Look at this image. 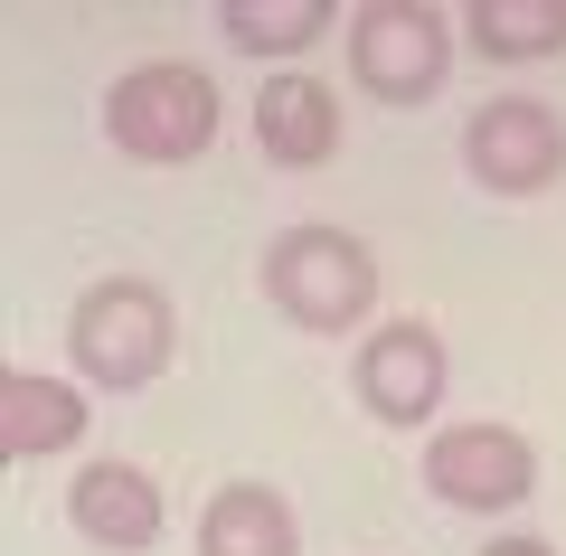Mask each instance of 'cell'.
Wrapping results in <instances>:
<instances>
[{
	"mask_svg": "<svg viewBox=\"0 0 566 556\" xmlns=\"http://www.w3.org/2000/svg\"><path fill=\"white\" fill-rule=\"evenodd\" d=\"M482 556H557V547H547V537H491Z\"/></svg>",
	"mask_w": 566,
	"mask_h": 556,
	"instance_id": "cell-14",
	"label": "cell"
},
{
	"mask_svg": "<svg viewBox=\"0 0 566 556\" xmlns=\"http://www.w3.org/2000/svg\"><path fill=\"white\" fill-rule=\"evenodd\" d=\"M66 358L95 397H142V387L170 378L180 358V302L161 293L151 274H104L76 293L66 312Z\"/></svg>",
	"mask_w": 566,
	"mask_h": 556,
	"instance_id": "cell-1",
	"label": "cell"
},
{
	"mask_svg": "<svg viewBox=\"0 0 566 556\" xmlns=\"http://www.w3.org/2000/svg\"><path fill=\"white\" fill-rule=\"evenodd\" d=\"M104 141L142 170H180L218 141V85L180 57H151V66H123L104 85Z\"/></svg>",
	"mask_w": 566,
	"mask_h": 556,
	"instance_id": "cell-3",
	"label": "cell"
},
{
	"mask_svg": "<svg viewBox=\"0 0 566 556\" xmlns=\"http://www.w3.org/2000/svg\"><path fill=\"white\" fill-rule=\"evenodd\" d=\"M85 378H48V368H10L0 378V462H48L85 443Z\"/></svg>",
	"mask_w": 566,
	"mask_h": 556,
	"instance_id": "cell-9",
	"label": "cell"
},
{
	"mask_svg": "<svg viewBox=\"0 0 566 556\" xmlns=\"http://www.w3.org/2000/svg\"><path fill=\"white\" fill-rule=\"evenodd\" d=\"M255 151L274 160V170H322L331 151H340V95H331L322 76H264L255 95Z\"/></svg>",
	"mask_w": 566,
	"mask_h": 556,
	"instance_id": "cell-10",
	"label": "cell"
},
{
	"mask_svg": "<svg viewBox=\"0 0 566 556\" xmlns=\"http://www.w3.org/2000/svg\"><path fill=\"white\" fill-rule=\"evenodd\" d=\"M331 29V0H218V39L237 57H303L312 39Z\"/></svg>",
	"mask_w": 566,
	"mask_h": 556,
	"instance_id": "cell-13",
	"label": "cell"
},
{
	"mask_svg": "<svg viewBox=\"0 0 566 556\" xmlns=\"http://www.w3.org/2000/svg\"><path fill=\"white\" fill-rule=\"evenodd\" d=\"M444 387H453V358H444V339H434V321H387V331H368L359 358H349V397H359L387 434L434 424Z\"/></svg>",
	"mask_w": 566,
	"mask_h": 556,
	"instance_id": "cell-7",
	"label": "cell"
},
{
	"mask_svg": "<svg viewBox=\"0 0 566 556\" xmlns=\"http://www.w3.org/2000/svg\"><path fill=\"white\" fill-rule=\"evenodd\" d=\"M472 57L491 66H538V57H566V0H472L463 20Z\"/></svg>",
	"mask_w": 566,
	"mask_h": 556,
	"instance_id": "cell-12",
	"label": "cell"
},
{
	"mask_svg": "<svg viewBox=\"0 0 566 556\" xmlns=\"http://www.w3.org/2000/svg\"><path fill=\"white\" fill-rule=\"evenodd\" d=\"M255 283H264V302H274L293 331H312V339H340V331H359V321L378 312V255H368L349 227H283V237L264 245Z\"/></svg>",
	"mask_w": 566,
	"mask_h": 556,
	"instance_id": "cell-2",
	"label": "cell"
},
{
	"mask_svg": "<svg viewBox=\"0 0 566 556\" xmlns=\"http://www.w3.org/2000/svg\"><path fill=\"white\" fill-rule=\"evenodd\" d=\"M199 556H303V518L274 481H227L199 510Z\"/></svg>",
	"mask_w": 566,
	"mask_h": 556,
	"instance_id": "cell-11",
	"label": "cell"
},
{
	"mask_svg": "<svg viewBox=\"0 0 566 556\" xmlns=\"http://www.w3.org/2000/svg\"><path fill=\"white\" fill-rule=\"evenodd\" d=\"M424 491L444 510H472V518H510L528 491H538V453H528L520 424H444L424 443Z\"/></svg>",
	"mask_w": 566,
	"mask_h": 556,
	"instance_id": "cell-6",
	"label": "cell"
},
{
	"mask_svg": "<svg viewBox=\"0 0 566 556\" xmlns=\"http://www.w3.org/2000/svg\"><path fill=\"white\" fill-rule=\"evenodd\" d=\"M463 179L482 199H547L566 179V114L547 95H491L463 123Z\"/></svg>",
	"mask_w": 566,
	"mask_h": 556,
	"instance_id": "cell-5",
	"label": "cell"
},
{
	"mask_svg": "<svg viewBox=\"0 0 566 556\" xmlns=\"http://www.w3.org/2000/svg\"><path fill=\"white\" fill-rule=\"evenodd\" d=\"M66 528L95 537L104 556H151L170 528V500L161 481L142 472V462H85L76 481H66Z\"/></svg>",
	"mask_w": 566,
	"mask_h": 556,
	"instance_id": "cell-8",
	"label": "cell"
},
{
	"mask_svg": "<svg viewBox=\"0 0 566 556\" xmlns=\"http://www.w3.org/2000/svg\"><path fill=\"white\" fill-rule=\"evenodd\" d=\"M349 76L387 114L434 104L453 76V20L424 10V0H368V10H349Z\"/></svg>",
	"mask_w": 566,
	"mask_h": 556,
	"instance_id": "cell-4",
	"label": "cell"
}]
</instances>
